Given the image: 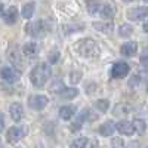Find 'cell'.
I'll return each instance as SVG.
<instances>
[{
    "instance_id": "cell-1",
    "label": "cell",
    "mask_w": 148,
    "mask_h": 148,
    "mask_svg": "<svg viewBox=\"0 0 148 148\" xmlns=\"http://www.w3.org/2000/svg\"><path fill=\"white\" fill-rule=\"evenodd\" d=\"M51 77V65L46 64V62H42L39 65H36L31 73H30V79L33 82V84L36 88H42V86L46 84V82Z\"/></svg>"
},
{
    "instance_id": "cell-2",
    "label": "cell",
    "mask_w": 148,
    "mask_h": 148,
    "mask_svg": "<svg viewBox=\"0 0 148 148\" xmlns=\"http://www.w3.org/2000/svg\"><path fill=\"white\" fill-rule=\"evenodd\" d=\"M76 51L83 58H96L99 55V47L92 39H82L76 43Z\"/></svg>"
},
{
    "instance_id": "cell-3",
    "label": "cell",
    "mask_w": 148,
    "mask_h": 148,
    "mask_svg": "<svg viewBox=\"0 0 148 148\" xmlns=\"http://www.w3.org/2000/svg\"><path fill=\"white\" fill-rule=\"evenodd\" d=\"M8 59H9V62L10 64H14L16 68H22L24 67V62H22V58H21V52H19V47L16 45L12 43L9 47H8Z\"/></svg>"
},
{
    "instance_id": "cell-4",
    "label": "cell",
    "mask_w": 148,
    "mask_h": 148,
    "mask_svg": "<svg viewBox=\"0 0 148 148\" xmlns=\"http://www.w3.org/2000/svg\"><path fill=\"white\" fill-rule=\"evenodd\" d=\"M130 71V65L126 64V62H117L113 65L111 68V77L113 79H123L126 77Z\"/></svg>"
},
{
    "instance_id": "cell-5",
    "label": "cell",
    "mask_w": 148,
    "mask_h": 148,
    "mask_svg": "<svg viewBox=\"0 0 148 148\" xmlns=\"http://www.w3.org/2000/svg\"><path fill=\"white\" fill-rule=\"evenodd\" d=\"M47 102H49V99H47V96H45V95H33V96H30L28 98V105H30V108H33V110H43L46 105H47Z\"/></svg>"
},
{
    "instance_id": "cell-6",
    "label": "cell",
    "mask_w": 148,
    "mask_h": 148,
    "mask_svg": "<svg viewBox=\"0 0 148 148\" xmlns=\"http://www.w3.org/2000/svg\"><path fill=\"white\" fill-rule=\"evenodd\" d=\"M46 22L45 21H36V22H30L27 24L25 27V31L27 34H31V36H42L46 30Z\"/></svg>"
},
{
    "instance_id": "cell-7",
    "label": "cell",
    "mask_w": 148,
    "mask_h": 148,
    "mask_svg": "<svg viewBox=\"0 0 148 148\" xmlns=\"http://www.w3.org/2000/svg\"><path fill=\"white\" fill-rule=\"evenodd\" d=\"M0 77L3 80H6L8 83H14L19 79V74L14 70V68H9V67H3L0 70Z\"/></svg>"
},
{
    "instance_id": "cell-8",
    "label": "cell",
    "mask_w": 148,
    "mask_h": 148,
    "mask_svg": "<svg viewBox=\"0 0 148 148\" xmlns=\"http://www.w3.org/2000/svg\"><path fill=\"white\" fill-rule=\"evenodd\" d=\"M148 15V9L147 8H136V9H130L127 12V18L132 21H142Z\"/></svg>"
},
{
    "instance_id": "cell-9",
    "label": "cell",
    "mask_w": 148,
    "mask_h": 148,
    "mask_svg": "<svg viewBox=\"0 0 148 148\" xmlns=\"http://www.w3.org/2000/svg\"><path fill=\"white\" fill-rule=\"evenodd\" d=\"M21 138H22V130H21L19 127L14 126V127L8 129V132H6V139H8L9 144H16Z\"/></svg>"
},
{
    "instance_id": "cell-10",
    "label": "cell",
    "mask_w": 148,
    "mask_h": 148,
    "mask_svg": "<svg viewBox=\"0 0 148 148\" xmlns=\"http://www.w3.org/2000/svg\"><path fill=\"white\" fill-rule=\"evenodd\" d=\"M136 51H138V45L135 42H126L120 47V53L123 56H135L136 55Z\"/></svg>"
},
{
    "instance_id": "cell-11",
    "label": "cell",
    "mask_w": 148,
    "mask_h": 148,
    "mask_svg": "<svg viewBox=\"0 0 148 148\" xmlns=\"http://www.w3.org/2000/svg\"><path fill=\"white\" fill-rule=\"evenodd\" d=\"M116 129L121 133V135H127V136H130V135H133L135 129H133V125L130 121H126V120H121L119 121L116 125Z\"/></svg>"
},
{
    "instance_id": "cell-12",
    "label": "cell",
    "mask_w": 148,
    "mask_h": 148,
    "mask_svg": "<svg viewBox=\"0 0 148 148\" xmlns=\"http://www.w3.org/2000/svg\"><path fill=\"white\" fill-rule=\"evenodd\" d=\"M22 53H24V56H25V58L34 59L37 55H39V47H37L36 43L30 42V43H27L25 46L22 47Z\"/></svg>"
},
{
    "instance_id": "cell-13",
    "label": "cell",
    "mask_w": 148,
    "mask_h": 148,
    "mask_svg": "<svg viewBox=\"0 0 148 148\" xmlns=\"http://www.w3.org/2000/svg\"><path fill=\"white\" fill-rule=\"evenodd\" d=\"M9 113H10V117L14 121H19L24 116V108L19 102H15V104H12L10 108H9Z\"/></svg>"
},
{
    "instance_id": "cell-14",
    "label": "cell",
    "mask_w": 148,
    "mask_h": 148,
    "mask_svg": "<svg viewBox=\"0 0 148 148\" xmlns=\"http://www.w3.org/2000/svg\"><path fill=\"white\" fill-rule=\"evenodd\" d=\"M3 18H5V22L9 24V25L15 24L18 19V9L15 6H10L6 12H3Z\"/></svg>"
},
{
    "instance_id": "cell-15",
    "label": "cell",
    "mask_w": 148,
    "mask_h": 148,
    "mask_svg": "<svg viewBox=\"0 0 148 148\" xmlns=\"http://www.w3.org/2000/svg\"><path fill=\"white\" fill-rule=\"evenodd\" d=\"M93 28L104 33V34H108L114 30V22H111V21H108V22H104V21L102 22H93Z\"/></svg>"
},
{
    "instance_id": "cell-16",
    "label": "cell",
    "mask_w": 148,
    "mask_h": 148,
    "mask_svg": "<svg viewBox=\"0 0 148 148\" xmlns=\"http://www.w3.org/2000/svg\"><path fill=\"white\" fill-rule=\"evenodd\" d=\"M76 107H73V105H64V107H61L59 108V117L62 119V120H70L74 114H76Z\"/></svg>"
},
{
    "instance_id": "cell-17",
    "label": "cell",
    "mask_w": 148,
    "mask_h": 148,
    "mask_svg": "<svg viewBox=\"0 0 148 148\" xmlns=\"http://www.w3.org/2000/svg\"><path fill=\"white\" fill-rule=\"evenodd\" d=\"M114 130H116V126H114L113 121H105L99 127V133L102 135V136H113Z\"/></svg>"
},
{
    "instance_id": "cell-18",
    "label": "cell",
    "mask_w": 148,
    "mask_h": 148,
    "mask_svg": "<svg viewBox=\"0 0 148 148\" xmlns=\"http://www.w3.org/2000/svg\"><path fill=\"white\" fill-rule=\"evenodd\" d=\"M130 105L129 104H126V102H120V104H117L116 107H114V110H113V113H114V116H126V114H129L130 113Z\"/></svg>"
},
{
    "instance_id": "cell-19",
    "label": "cell",
    "mask_w": 148,
    "mask_h": 148,
    "mask_svg": "<svg viewBox=\"0 0 148 148\" xmlns=\"http://www.w3.org/2000/svg\"><path fill=\"white\" fill-rule=\"evenodd\" d=\"M132 125H133V129L136 130L139 135H144V133H145V130H147V123H145V120H142V119H135Z\"/></svg>"
},
{
    "instance_id": "cell-20",
    "label": "cell",
    "mask_w": 148,
    "mask_h": 148,
    "mask_svg": "<svg viewBox=\"0 0 148 148\" xmlns=\"http://www.w3.org/2000/svg\"><path fill=\"white\" fill-rule=\"evenodd\" d=\"M98 14H101V16H104V18H113L116 10L111 5H104L102 8H99V12H98Z\"/></svg>"
},
{
    "instance_id": "cell-21",
    "label": "cell",
    "mask_w": 148,
    "mask_h": 148,
    "mask_svg": "<svg viewBox=\"0 0 148 148\" xmlns=\"http://www.w3.org/2000/svg\"><path fill=\"white\" fill-rule=\"evenodd\" d=\"M86 6H88V10L89 14L95 15L99 12V8H101V3L98 2V0H86Z\"/></svg>"
},
{
    "instance_id": "cell-22",
    "label": "cell",
    "mask_w": 148,
    "mask_h": 148,
    "mask_svg": "<svg viewBox=\"0 0 148 148\" xmlns=\"http://www.w3.org/2000/svg\"><path fill=\"white\" fill-rule=\"evenodd\" d=\"M34 3L31 2V3H27V5H24V8H22V16L25 18V19H30L31 16H33V14H34Z\"/></svg>"
},
{
    "instance_id": "cell-23",
    "label": "cell",
    "mask_w": 148,
    "mask_h": 148,
    "mask_svg": "<svg viewBox=\"0 0 148 148\" xmlns=\"http://www.w3.org/2000/svg\"><path fill=\"white\" fill-rule=\"evenodd\" d=\"M119 34L121 37H130L133 34V27L129 25V24H121L120 28H119Z\"/></svg>"
},
{
    "instance_id": "cell-24",
    "label": "cell",
    "mask_w": 148,
    "mask_h": 148,
    "mask_svg": "<svg viewBox=\"0 0 148 148\" xmlns=\"http://www.w3.org/2000/svg\"><path fill=\"white\" fill-rule=\"evenodd\" d=\"M77 93H79L77 89H67V88H64L62 90L59 92V96L61 98H65V99H71V98L77 96Z\"/></svg>"
},
{
    "instance_id": "cell-25",
    "label": "cell",
    "mask_w": 148,
    "mask_h": 148,
    "mask_svg": "<svg viewBox=\"0 0 148 148\" xmlns=\"http://www.w3.org/2000/svg\"><path fill=\"white\" fill-rule=\"evenodd\" d=\"M90 144H95V142H90L89 139H86V138H80V139H76V141H73L71 142V147L73 148H83V147H88Z\"/></svg>"
},
{
    "instance_id": "cell-26",
    "label": "cell",
    "mask_w": 148,
    "mask_h": 148,
    "mask_svg": "<svg viewBox=\"0 0 148 148\" xmlns=\"http://www.w3.org/2000/svg\"><path fill=\"white\" fill-rule=\"evenodd\" d=\"M95 107H96L98 111H101V113H105V111L108 110V107H110V102H108L107 99H98V101L95 102Z\"/></svg>"
},
{
    "instance_id": "cell-27",
    "label": "cell",
    "mask_w": 148,
    "mask_h": 148,
    "mask_svg": "<svg viewBox=\"0 0 148 148\" xmlns=\"http://www.w3.org/2000/svg\"><path fill=\"white\" fill-rule=\"evenodd\" d=\"M65 88V86L61 83V82H53L52 84H51V92H55V93H59L61 90H62Z\"/></svg>"
},
{
    "instance_id": "cell-28",
    "label": "cell",
    "mask_w": 148,
    "mask_h": 148,
    "mask_svg": "<svg viewBox=\"0 0 148 148\" xmlns=\"http://www.w3.org/2000/svg\"><path fill=\"white\" fill-rule=\"evenodd\" d=\"M80 79H82V73H71V74H70V82H71L73 84L79 83Z\"/></svg>"
},
{
    "instance_id": "cell-29",
    "label": "cell",
    "mask_w": 148,
    "mask_h": 148,
    "mask_svg": "<svg viewBox=\"0 0 148 148\" xmlns=\"http://www.w3.org/2000/svg\"><path fill=\"white\" fill-rule=\"evenodd\" d=\"M139 80H141V76H139V74H135V76L132 77V80L129 82V86H132V88L138 86L139 84Z\"/></svg>"
},
{
    "instance_id": "cell-30",
    "label": "cell",
    "mask_w": 148,
    "mask_h": 148,
    "mask_svg": "<svg viewBox=\"0 0 148 148\" xmlns=\"http://www.w3.org/2000/svg\"><path fill=\"white\" fill-rule=\"evenodd\" d=\"M58 56H59L58 52H52V55L49 56V61H51V62H56V61H58Z\"/></svg>"
},
{
    "instance_id": "cell-31",
    "label": "cell",
    "mask_w": 148,
    "mask_h": 148,
    "mask_svg": "<svg viewBox=\"0 0 148 148\" xmlns=\"http://www.w3.org/2000/svg\"><path fill=\"white\" fill-rule=\"evenodd\" d=\"M141 64H142V67L145 68L147 67V51L142 53V56H141Z\"/></svg>"
},
{
    "instance_id": "cell-32",
    "label": "cell",
    "mask_w": 148,
    "mask_h": 148,
    "mask_svg": "<svg viewBox=\"0 0 148 148\" xmlns=\"http://www.w3.org/2000/svg\"><path fill=\"white\" fill-rule=\"evenodd\" d=\"M5 129V117H3V114L0 113V132H2Z\"/></svg>"
},
{
    "instance_id": "cell-33",
    "label": "cell",
    "mask_w": 148,
    "mask_h": 148,
    "mask_svg": "<svg viewBox=\"0 0 148 148\" xmlns=\"http://www.w3.org/2000/svg\"><path fill=\"white\" fill-rule=\"evenodd\" d=\"M113 145L121 147V145H125V144H123V141H120V139H113Z\"/></svg>"
},
{
    "instance_id": "cell-34",
    "label": "cell",
    "mask_w": 148,
    "mask_h": 148,
    "mask_svg": "<svg viewBox=\"0 0 148 148\" xmlns=\"http://www.w3.org/2000/svg\"><path fill=\"white\" fill-rule=\"evenodd\" d=\"M3 12H5V8H3L2 3H0V16H3Z\"/></svg>"
},
{
    "instance_id": "cell-35",
    "label": "cell",
    "mask_w": 148,
    "mask_h": 148,
    "mask_svg": "<svg viewBox=\"0 0 148 148\" xmlns=\"http://www.w3.org/2000/svg\"><path fill=\"white\" fill-rule=\"evenodd\" d=\"M123 2H133V0H123Z\"/></svg>"
}]
</instances>
